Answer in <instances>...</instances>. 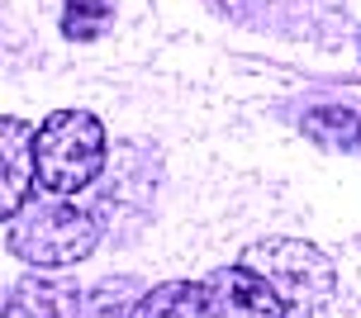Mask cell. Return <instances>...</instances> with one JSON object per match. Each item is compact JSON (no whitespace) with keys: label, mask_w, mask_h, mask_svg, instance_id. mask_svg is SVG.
<instances>
[{"label":"cell","mask_w":361,"mask_h":318,"mask_svg":"<svg viewBox=\"0 0 361 318\" xmlns=\"http://www.w3.org/2000/svg\"><path fill=\"white\" fill-rule=\"evenodd\" d=\"M243 266L257 271L286 300L290 318H305L314 309H324V300L333 295V266H328V257L319 247H309V243H295V238H271V243L247 247Z\"/></svg>","instance_id":"3957f363"},{"label":"cell","mask_w":361,"mask_h":318,"mask_svg":"<svg viewBox=\"0 0 361 318\" xmlns=\"http://www.w3.org/2000/svg\"><path fill=\"white\" fill-rule=\"evenodd\" d=\"M200 318H290V309L257 271L238 262L200 281Z\"/></svg>","instance_id":"277c9868"},{"label":"cell","mask_w":361,"mask_h":318,"mask_svg":"<svg viewBox=\"0 0 361 318\" xmlns=\"http://www.w3.org/2000/svg\"><path fill=\"white\" fill-rule=\"evenodd\" d=\"M15 309L24 318H86V290L72 281L29 276L15 290Z\"/></svg>","instance_id":"8992f818"},{"label":"cell","mask_w":361,"mask_h":318,"mask_svg":"<svg viewBox=\"0 0 361 318\" xmlns=\"http://www.w3.org/2000/svg\"><path fill=\"white\" fill-rule=\"evenodd\" d=\"M29 190H34V128L15 114H0V224L19 219Z\"/></svg>","instance_id":"5b68a950"},{"label":"cell","mask_w":361,"mask_h":318,"mask_svg":"<svg viewBox=\"0 0 361 318\" xmlns=\"http://www.w3.org/2000/svg\"><path fill=\"white\" fill-rule=\"evenodd\" d=\"M95 243H100L95 214H86L72 200H57V195L24 204L19 219L10 224V252L38 271H67V266L86 262Z\"/></svg>","instance_id":"7a4b0ae2"},{"label":"cell","mask_w":361,"mask_h":318,"mask_svg":"<svg viewBox=\"0 0 361 318\" xmlns=\"http://www.w3.org/2000/svg\"><path fill=\"white\" fill-rule=\"evenodd\" d=\"M114 19V0H62V34L72 43L100 38Z\"/></svg>","instance_id":"ba28073f"},{"label":"cell","mask_w":361,"mask_h":318,"mask_svg":"<svg viewBox=\"0 0 361 318\" xmlns=\"http://www.w3.org/2000/svg\"><path fill=\"white\" fill-rule=\"evenodd\" d=\"M314 142H328V147H361V114L343 105H324V109H309L305 119H300Z\"/></svg>","instance_id":"52a82bcc"},{"label":"cell","mask_w":361,"mask_h":318,"mask_svg":"<svg viewBox=\"0 0 361 318\" xmlns=\"http://www.w3.org/2000/svg\"><path fill=\"white\" fill-rule=\"evenodd\" d=\"M105 171V124L86 109H57L34 128V185L72 200Z\"/></svg>","instance_id":"6da1fadb"},{"label":"cell","mask_w":361,"mask_h":318,"mask_svg":"<svg viewBox=\"0 0 361 318\" xmlns=\"http://www.w3.org/2000/svg\"><path fill=\"white\" fill-rule=\"evenodd\" d=\"M267 5H276V0H238L228 15H238V19H257L262 10H267Z\"/></svg>","instance_id":"9c48e42d"}]
</instances>
